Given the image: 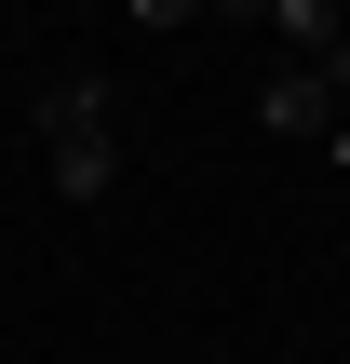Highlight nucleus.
I'll return each instance as SVG.
<instances>
[{"label":"nucleus","instance_id":"39448f33","mask_svg":"<svg viewBox=\"0 0 350 364\" xmlns=\"http://www.w3.org/2000/svg\"><path fill=\"white\" fill-rule=\"evenodd\" d=\"M324 162H337V176H350V108H337V135H324Z\"/></svg>","mask_w":350,"mask_h":364},{"label":"nucleus","instance_id":"f257e3e1","mask_svg":"<svg viewBox=\"0 0 350 364\" xmlns=\"http://www.w3.org/2000/svg\"><path fill=\"white\" fill-rule=\"evenodd\" d=\"M256 122H270L283 149H324V135H337V81H324V68H270V95H256Z\"/></svg>","mask_w":350,"mask_h":364},{"label":"nucleus","instance_id":"20e7f679","mask_svg":"<svg viewBox=\"0 0 350 364\" xmlns=\"http://www.w3.org/2000/svg\"><path fill=\"white\" fill-rule=\"evenodd\" d=\"M54 189L67 203H108L121 189V135H54Z\"/></svg>","mask_w":350,"mask_h":364},{"label":"nucleus","instance_id":"f03ea898","mask_svg":"<svg viewBox=\"0 0 350 364\" xmlns=\"http://www.w3.org/2000/svg\"><path fill=\"white\" fill-rule=\"evenodd\" d=\"M108 122H121L108 68H54V81H40V135H108Z\"/></svg>","mask_w":350,"mask_h":364},{"label":"nucleus","instance_id":"7ed1b4c3","mask_svg":"<svg viewBox=\"0 0 350 364\" xmlns=\"http://www.w3.org/2000/svg\"><path fill=\"white\" fill-rule=\"evenodd\" d=\"M270 41H283V68H324V54L350 41V14L337 0H270Z\"/></svg>","mask_w":350,"mask_h":364}]
</instances>
